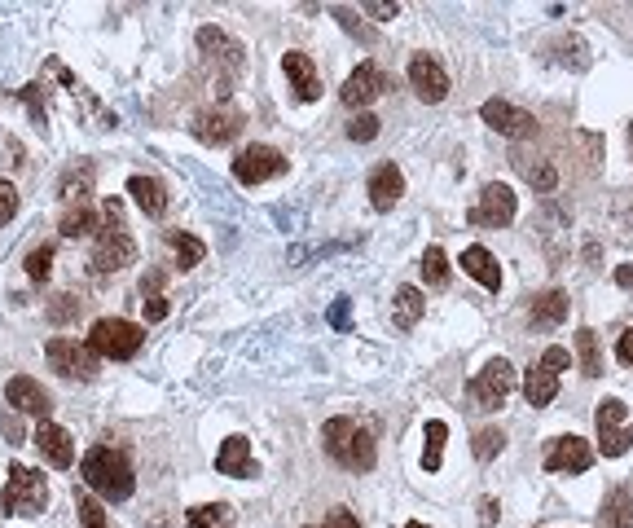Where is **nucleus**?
<instances>
[{
	"label": "nucleus",
	"instance_id": "obj_1",
	"mask_svg": "<svg viewBox=\"0 0 633 528\" xmlns=\"http://www.w3.org/2000/svg\"><path fill=\"white\" fill-rule=\"evenodd\" d=\"M80 476L88 484V493L106 502H128L132 489H137V476H132V462L110 445H93L80 462Z\"/></svg>",
	"mask_w": 633,
	"mask_h": 528
},
{
	"label": "nucleus",
	"instance_id": "obj_2",
	"mask_svg": "<svg viewBox=\"0 0 633 528\" xmlns=\"http://www.w3.org/2000/svg\"><path fill=\"white\" fill-rule=\"evenodd\" d=\"M321 445H326V454L335 458L343 471H374V462H379L370 427L357 423V418H330V423L321 427Z\"/></svg>",
	"mask_w": 633,
	"mask_h": 528
},
{
	"label": "nucleus",
	"instance_id": "obj_3",
	"mask_svg": "<svg viewBox=\"0 0 633 528\" xmlns=\"http://www.w3.org/2000/svg\"><path fill=\"white\" fill-rule=\"evenodd\" d=\"M141 344H146V330L128 322V317H102L88 330V348L106 361H132L141 352Z\"/></svg>",
	"mask_w": 633,
	"mask_h": 528
},
{
	"label": "nucleus",
	"instance_id": "obj_4",
	"mask_svg": "<svg viewBox=\"0 0 633 528\" xmlns=\"http://www.w3.org/2000/svg\"><path fill=\"white\" fill-rule=\"evenodd\" d=\"M49 506V484H44L40 471L22 467V462H9V480L5 493H0V511L5 515H40Z\"/></svg>",
	"mask_w": 633,
	"mask_h": 528
},
{
	"label": "nucleus",
	"instance_id": "obj_5",
	"mask_svg": "<svg viewBox=\"0 0 633 528\" xmlns=\"http://www.w3.org/2000/svg\"><path fill=\"white\" fill-rule=\"evenodd\" d=\"M510 392H515V366H510L506 357H493V361H488V366L471 379V388H466V396H471V410H480V414L502 410Z\"/></svg>",
	"mask_w": 633,
	"mask_h": 528
},
{
	"label": "nucleus",
	"instance_id": "obj_6",
	"mask_svg": "<svg viewBox=\"0 0 633 528\" xmlns=\"http://www.w3.org/2000/svg\"><path fill=\"white\" fill-rule=\"evenodd\" d=\"M594 423H598V449H603V458H620L633 445V423H629V410L620 396L598 401Z\"/></svg>",
	"mask_w": 633,
	"mask_h": 528
},
{
	"label": "nucleus",
	"instance_id": "obj_7",
	"mask_svg": "<svg viewBox=\"0 0 633 528\" xmlns=\"http://www.w3.org/2000/svg\"><path fill=\"white\" fill-rule=\"evenodd\" d=\"M44 357H49V366L62 374V379H97V352L88 348V344H75L71 335H58V339H49V348H44Z\"/></svg>",
	"mask_w": 633,
	"mask_h": 528
},
{
	"label": "nucleus",
	"instance_id": "obj_8",
	"mask_svg": "<svg viewBox=\"0 0 633 528\" xmlns=\"http://www.w3.org/2000/svg\"><path fill=\"white\" fill-rule=\"evenodd\" d=\"M541 467H546L550 476H581V471L594 467V445L585 436H554L546 445Z\"/></svg>",
	"mask_w": 633,
	"mask_h": 528
},
{
	"label": "nucleus",
	"instance_id": "obj_9",
	"mask_svg": "<svg viewBox=\"0 0 633 528\" xmlns=\"http://www.w3.org/2000/svg\"><path fill=\"white\" fill-rule=\"evenodd\" d=\"M282 172H286V154L273 146H247L233 159V181H242V185H264Z\"/></svg>",
	"mask_w": 633,
	"mask_h": 528
},
{
	"label": "nucleus",
	"instance_id": "obj_10",
	"mask_svg": "<svg viewBox=\"0 0 633 528\" xmlns=\"http://www.w3.org/2000/svg\"><path fill=\"white\" fill-rule=\"evenodd\" d=\"M515 212H519L515 190L502 185V181H493V185H484L480 203L471 207V225H480V229H506L510 220H515Z\"/></svg>",
	"mask_w": 633,
	"mask_h": 528
},
{
	"label": "nucleus",
	"instance_id": "obj_11",
	"mask_svg": "<svg viewBox=\"0 0 633 528\" xmlns=\"http://www.w3.org/2000/svg\"><path fill=\"white\" fill-rule=\"evenodd\" d=\"M480 119H484V124L493 128V132L510 137V141H524V137H532V132H537V119H532L524 106L506 102V97H488V102L480 106Z\"/></svg>",
	"mask_w": 633,
	"mask_h": 528
},
{
	"label": "nucleus",
	"instance_id": "obj_12",
	"mask_svg": "<svg viewBox=\"0 0 633 528\" xmlns=\"http://www.w3.org/2000/svg\"><path fill=\"white\" fill-rule=\"evenodd\" d=\"M137 260V242H132L124 229H102V238L93 242V256H88V269L102 278V273H119Z\"/></svg>",
	"mask_w": 633,
	"mask_h": 528
},
{
	"label": "nucleus",
	"instance_id": "obj_13",
	"mask_svg": "<svg viewBox=\"0 0 633 528\" xmlns=\"http://www.w3.org/2000/svg\"><path fill=\"white\" fill-rule=\"evenodd\" d=\"M387 93V71L379 62H361L357 71L343 80L339 88V97H343V106H352V110H361V106H370V102H379V97Z\"/></svg>",
	"mask_w": 633,
	"mask_h": 528
},
{
	"label": "nucleus",
	"instance_id": "obj_14",
	"mask_svg": "<svg viewBox=\"0 0 633 528\" xmlns=\"http://www.w3.org/2000/svg\"><path fill=\"white\" fill-rule=\"evenodd\" d=\"M409 84H414V93L431 106L449 97V75H444V66L431 58V53H414V58H409Z\"/></svg>",
	"mask_w": 633,
	"mask_h": 528
},
{
	"label": "nucleus",
	"instance_id": "obj_15",
	"mask_svg": "<svg viewBox=\"0 0 633 528\" xmlns=\"http://www.w3.org/2000/svg\"><path fill=\"white\" fill-rule=\"evenodd\" d=\"M190 132L203 141V146H229V141L242 132V119L233 115V110H198Z\"/></svg>",
	"mask_w": 633,
	"mask_h": 528
},
{
	"label": "nucleus",
	"instance_id": "obj_16",
	"mask_svg": "<svg viewBox=\"0 0 633 528\" xmlns=\"http://www.w3.org/2000/svg\"><path fill=\"white\" fill-rule=\"evenodd\" d=\"M5 401L14 405V410H22V414H36L40 423H44V418H49V410H53L49 388H40V383L31 379V374H18V379H9Z\"/></svg>",
	"mask_w": 633,
	"mask_h": 528
},
{
	"label": "nucleus",
	"instance_id": "obj_17",
	"mask_svg": "<svg viewBox=\"0 0 633 528\" xmlns=\"http://www.w3.org/2000/svg\"><path fill=\"white\" fill-rule=\"evenodd\" d=\"M31 445L40 449L44 458L53 462V467H75V440L62 432L58 423H49V418H44V423H36V432H31Z\"/></svg>",
	"mask_w": 633,
	"mask_h": 528
},
{
	"label": "nucleus",
	"instance_id": "obj_18",
	"mask_svg": "<svg viewBox=\"0 0 633 528\" xmlns=\"http://www.w3.org/2000/svg\"><path fill=\"white\" fill-rule=\"evenodd\" d=\"M405 194V172L396 168V163H379V168L370 172V203L374 212H392L396 203H401Z\"/></svg>",
	"mask_w": 633,
	"mask_h": 528
},
{
	"label": "nucleus",
	"instance_id": "obj_19",
	"mask_svg": "<svg viewBox=\"0 0 633 528\" xmlns=\"http://www.w3.org/2000/svg\"><path fill=\"white\" fill-rule=\"evenodd\" d=\"M282 71H286V80L295 84V93H299V102H317L321 97V75H317V66L308 53H286L282 58Z\"/></svg>",
	"mask_w": 633,
	"mask_h": 528
},
{
	"label": "nucleus",
	"instance_id": "obj_20",
	"mask_svg": "<svg viewBox=\"0 0 633 528\" xmlns=\"http://www.w3.org/2000/svg\"><path fill=\"white\" fill-rule=\"evenodd\" d=\"M216 471L220 476H233V480H247L255 476V458H251V440L247 436H229L216 454Z\"/></svg>",
	"mask_w": 633,
	"mask_h": 528
},
{
	"label": "nucleus",
	"instance_id": "obj_21",
	"mask_svg": "<svg viewBox=\"0 0 633 528\" xmlns=\"http://www.w3.org/2000/svg\"><path fill=\"white\" fill-rule=\"evenodd\" d=\"M462 273H471L484 291H502V269H497V260H493L488 247H466L462 251Z\"/></svg>",
	"mask_w": 633,
	"mask_h": 528
},
{
	"label": "nucleus",
	"instance_id": "obj_22",
	"mask_svg": "<svg viewBox=\"0 0 633 528\" xmlns=\"http://www.w3.org/2000/svg\"><path fill=\"white\" fill-rule=\"evenodd\" d=\"M524 396H528V405H550L554 396H559V370L546 366V361H537L528 374H524Z\"/></svg>",
	"mask_w": 633,
	"mask_h": 528
},
{
	"label": "nucleus",
	"instance_id": "obj_23",
	"mask_svg": "<svg viewBox=\"0 0 633 528\" xmlns=\"http://www.w3.org/2000/svg\"><path fill=\"white\" fill-rule=\"evenodd\" d=\"M128 194H132V203H137L150 220H159L163 212H168V190H163L154 176H132V181H128Z\"/></svg>",
	"mask_w": 633,
	"mask_h": 528
},
{
	"label": "nucleus",
	"instance_id": "obj_24",
	"mask_svg": "<svg viewBox=\"0 0 633 528\" xmlns=\"http://www.w3.org/2000/svg\"><path fill=\"white\" fill-rule=\"evenodd\" d=\"M422 313H427V295L418 291V286H396L392 295V322L401 330H414L422 322Z\"/></svg>",
	"mask_w": 633,
	"mask_h": 528
},
{
	"label": "nucleus",
	"instance_id": "obj_25",
	"mask_svg": "<svg viewBox=\"0 0 633 528\" xmlns=\"http://www.w3.org/2000/svg\"><path fill=\"white\" fill-rule=\"evenodd\" d=\"M93 181H97V168L88 159H80L75 168H66L62 172V181H58V194L66 198V203H88V194H93Z\"/></svg>",
	"mask_w": 633,
	"mask_h": 528
},
{
	"label": "nucleus",
	"instance_id": "obj_26",
	"mask_svg": "<svg viewBox=\"0 0 633 528\" xmlns=\"http://www.w3.org/2000/svg\"><path fill=\"white\" fill-rule=\"evenodd\" d=\"M559 322H568V291H541V295H532V326L550 330V326H559Z\"/></svg>",
	"mask_w": 633,
	"mask_h": 528
},
{
	"label": "nucleus",
	"instance_id": "obj_27",
	"mask_svg": "<svg viewBox=\"0 0 633 528\" xmlns=\"http://www.w3.org/2000/svg\"><path fill=\"white\" fill-rule=\"evenodd\" d=\"M198 49H203L207 58H225L229 66H242V44L233 40V36H225L220 27H203V31H198Z\"/></svg>",
	"mask_w": 633,
	"mask_h": 528
},
{
	"label": "nucleus",
	"instance_id": "obj_28",
	"mask_svg": "<svg viewBox=\"0 0 633 528\" xmlns=\"http://www.w3.org/2000/svg\"><path fill=\"white\" fill-rule=\"evenodd\" d=\"M168 247H172V256H176V269H181V273L198 269V264H203V256H207L203 238H194V234H181V229H172V234H168Z\"/></svg>",
	"mask_w": 633,
	"mask_h": 528
},
{
	"label": "nucleus",
	"instance_id": "obj_29",
	"mask_svg": "<svg viewBox=\"0 0 633 528\" xmlns=\"http://www.w3.org/2000/svg\"><path fill=\"white\" fill-rule=\"evenodd\" d=\"M422 440H427V445H422V471H431V476H436V471L444 467V440H449V423L431 418L427 432H422Z\"/></svg>",
	"mask_w": 633,
	"mask_h": 528
},
{
	"label": "nucleus",
	"instance_id": "obj_30",
	"mask_svg": "<svg viewBox=\"0 0 633 528\" xmlns=\"http://www.w3.org/2000/svg\"><path fill=\"white\" fill-rule=\"evenodd\" d=\"M141 308H146V322H163L168 317V295H163V273H146L141 282Z\"/></svg>",
	"mask_w": 633,
	"mask_h": 528
},
{
	"label": "nucleus",
	"instance_id": "obj_31",
	"mask_svg": "<svg viewBox=\"0 0 633 528\" xmlns=\"http://www.w3.org/2000/svg\"><path fill=\"white\" fill-rule=\"evenodd\" d=\"M519 163V172H524V181L532 185L537 194H554L559 190V172H554V163L550 159H515Z\"/></svg>",
	"mask_w": 633,
	"mask_h": 528
},
{
	"label": "nucleus",
	"instance_id": "obj_32",
	"mask_svg": "<svg viewBox=\"0 0 633 528\" xmlns=\"http://www.w3.org/2000/svg\"><path fill=\"white\" fill-rule=\"evenodd\" d=\"M576 357H581V374H590V379L603 374V348H598V335L590 326L576 330Z\"/></svg>",
	"mask_w": 633,
	"mask_h": 528
},
{
	"label": "nucleus",
	"instance_id": "obj_33",
	"mask_svg": "<svg viewBox=\"0 0 633 528\" xmlns=\"http://www.w3.org/2000/svg\"><path fill=\"white\" fill-rule=\"evenodd\" d=\"M603 528H633V498L629 489H612L603 502Z\"/></svg>",
	"mask_w": 633,
	"mask_h": 528
},
{
	"label": "nucleus",
	"instance_id": "obj_34",
	"mask_svg": "<svg viewBox=\"0 0 633 528\" xmlns=\"http://www.w3.org/2000/svg\"><path fill=\"white\" fill-rule=\"evenodd\" d=\"M102 225V212H93L88 203H80V207H71V212L62 216V238H84V234H93V229Z\"/></svg>",
	"mask_w": 633,
	"mask_h": 528
},
{
	"label": "nucleus",
	"instance_id": "obj_35",
	"mask_svg": "<svg viewBox=\"0 0 633 528\" xmlns=\"http://www.w3.org/2000/svg\"><path fill=\"white\" fill-rule=\"evenodd\" d=\"M418 269H422V282L427 286H449V256H444L440 247H427L422 251V260H418Z\"/></svg>",
	"mask_w": 633,
	"mask_h": 528
},
{
	"label": "nucleus",
	"instance_id": "obj_36",
	"mask_svg": "<svg viewBox=\"0 0 633 528\" xmlns=\"http://www.w3.org/2000/svg\"><path fill=\"white\" fill-rule=\"evenodd\" d=\"M502 449H506V432H502V427H480L475 440H471V454L480 458V462H493Z\"/></svg>",
	"mask_w": 633,
	"mask_h": 528
},
{
	"label": "nucleus",
	"instance_id": "obj_37",
	"mask_svg": "<svg viewBox=\"0 0 633 528\" xmlns=\"http://www.w3.org/2000/svg\"><path fill=\"white\" fill-rule=\"evenodd\" d=\"M229 520H233V511L225 502H203L190 511V528H229Z\"/></svg>",
	"mask_w": 633,
	"mask_h": 528
},
{
	"label": "nucleus",
	"instance_id": "obj_38",
	"mask_svg": "<svg viewBox=\"0 0 633 528\" xmlns=\"http://www.w3.org/2000/svg\"><path fill=\"white\" fill-rule=\"evenodd\" d=\"M22 264H27V278H31V282H44V278L53 273V242H40V247H31Z\"/></svg>",
	"mask_w": 633,
	"mask_h": 528
},
{
	"label": "nucleus",
	"instance_id": "obj_39",
	"mask_svg": "<svg viewBox=\"0 0 633 528\" xmlns=\"http://www.w3.org/2000/svg\"><path fill=\"white\" fill-rule=\"evenodd\" d=\"M75 511H80V528H106V511L93 493H75Z\"/></svg>",
	"mask_w": 633,
	"mask_h": 528
},
{
	"label": "nucleus",
	"instance_id": "obj_40",
	"mask_svg": "<svg viewBox=\"0 0 633 528\" xmlns=\"http://www.w3.org/2000/svg\"><path fill=\"white\" fill-rule=\"evenodd\" d=\"M75 313H80V300H75V295H53V304H49V322L53 326H66Z\"/></svg>",
	"mask_w": 633,
	"mask_h": 528
},
{
	"label": "nucleus",
	"instance_id": "obj_41",
	"mask_svg": "<svg viewBox=\"0 0 633 528\" xmlns=\"http://www.w3.org/2000/svg\"><path fill=\"white\" fill-rule=\"evenodd\" d=\"M379 137V119L374 115H352L348 119V141H374Z\"/></svg>",
	"mask_w": 633,
	"mask_h": 528
},
{
	"label": "nucleus",
	"instance_id": "obj_42",
	"mask_svg": "<svg viewBox=\"0 0 633 528\" xmlns=\"http://www.w3.org/2000/svg\"><path fill=\"white\" fill-rule=\"evenodd\" d=\"M14 216H18V190L9 181H0V225H9Z\"/></svg>",
	"mask_w": 633,
	"mask_h": 528
},
{
	"label": "nucleus",
	"instance_id": "obj_43",
	"mask_svg": "<svg viewBox=\"0 0 633 528\" xmlns=\"http://www.w3.org/2000/svg\"><path fill=\"white\" fill-rule=\"evenodd\" d=\"M22 102H27V110H31V119H36V124L44 128V115H49V110H44V97H40V84H27V88H22Z\"/></svg>",
	"mask_w": 633,
	"mask_h": 528
},
{
	"label": "nucleus",
	"instance_id": "obj_44",
	"mask_svg": "<svg viewBox=\"0 0 633 528\" xmlns=\"http://www.w3.org/2000/svg\"><path fill=\"white\" fill-rule=\"evenodd\" d=\"M361 14H370L374 22H392L396 14H401V5H387V0H365Z\"/></svg>",
	"mask_w": 633,
	"mask_h": 528
},
{
	"label": "nucleus",
	"instance_id": "obj_45",
	"mask_svg": "<svg viewBox=\"0 0 633 528\" xmlns=\"http://www.w3.org/2000/svg\"><path fill=\"white\" fill-rule=\"evenodd\" d=\"M541 361H546V366H554V370H568V366H572L568 348H546V352H541Z\"/></svg>",
	"mask_w": 633,
	"mask_h": 528
},
{
	"label": "nucleus",
	"instance_id": "obj_46",
	"mask_svg": "<svg viewBox=\"0 0 633 528\" xmlns=\"http://www.w3.org/2000/svg\"><path fill=\"white\" fill-rule=\"evenodd\" d=\"M326 528H361V524H357V515H352V511L335 506V511H330V520H326Z\"/></svg>",
	"mask_w": 633,
	"mask_h": 528
},
{
	"label": "nucleus",
	"instance_id": "obj_47",
	"mask_svg": "<svg viewBox=\"0 0 633 528\" xmlns=\"http://www.w3.org/2000/svg\"><path fill=\"white\" fill-rule=\"evenodd\" d=\"M616 357H620V361H625V366L633 370V326L625 330V335H620V344H616Z\"/></svg>",
	"mask_w": 633,
	"mask_h": 528
},
{
	"label": "nucleus",
	"instance_id": "obj_48",
	"mask_svg": "<svg viewBox=\"0 0 633 528\" xmlns=\"http://www.w3.org/2000/svg\"><path fill=\"white\" fill-rule=\"evenodd\" d=\"M330 326H335V330L348 326V300H335V304H330Z\"/></svg>",
	"mask_w": 633,
	"mask_h": 528
},
{
	"label": "nucleus",
	"instance_id": "obj_49",
	"mask_svg": "<svg viewBox=\"0 0 633 528\" xmlns=\"http://www.w3.org/2000/svg\"><path fill=\"white\" fill-rule=\"evenodd\" d=\"M497 511H502V506H497V498H484V502H480V528L493 524V520H497Z\"/></svg>",
	"mask_w": 633,
	"mask_h": 528
},
{
	"label": "nucleus",
	"instance_id": "obj_50",
	"mask_svg": "<svg viewBox=\"0 0 633 528\" xmlns=\"http://www.w3.org/2000/svg\"><path fill=\"white\" fill-rule=\"evenodd\" d=\"M616 286H625V291L633 286V264H620V269H616Z\"/></svg>",
	"mask_w": 633,
	"mask_h": 528
},
{
	"label": "nucleus",
	"instance_id": "obj_51",
	"mask_svg": "<svg viewBox=\"0 0 633 528\" xmlns=\"http://www.w3.org/2000/svg\"><path fill=\"white\" fill-rule=\"evenodd\" d=\"M401 528H427V524H418V520H409V524H401Z\"/></svg>",
	"mask_w": 633,
	"mask_h": 528
}]
</instances>
